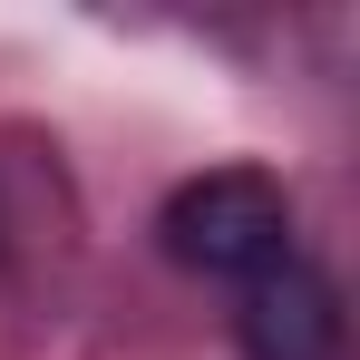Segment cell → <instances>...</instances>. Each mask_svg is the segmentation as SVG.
<instances>
[{
	"instance_id": "6da1fadb",
	"label": "cell",
	"mask_w": 360,
	"mask_h": 360,
	"mask_svg": "<svg viewBox=\"0 0 360 360\" xmlns=\"http://www.w3.org/2000/svg\"><path fill=\"white\" fill-rule=\"evenodd\" d=\"M156 234H166V253H176L185 273L243 292L273 263H292V195H283V176H263V166H205V176H185L166 195Z\"/></svg>"
},
{
	"instance_id": "7a4b0ae2",
	"label": "cell",
	"mask_w": 360,
	"mask_h": 360,
	"mask_svg": "<svg viewBox=\"0 0 360 360\" xmlns=\"http://www.w3.org/2000/svg\"><path fill=\"white\" fill-rule=\"evenodd\" d=\"M341 351V292L311 263H273L263 283H243V360H331Z\"/></svg>"
}]
</instances>
